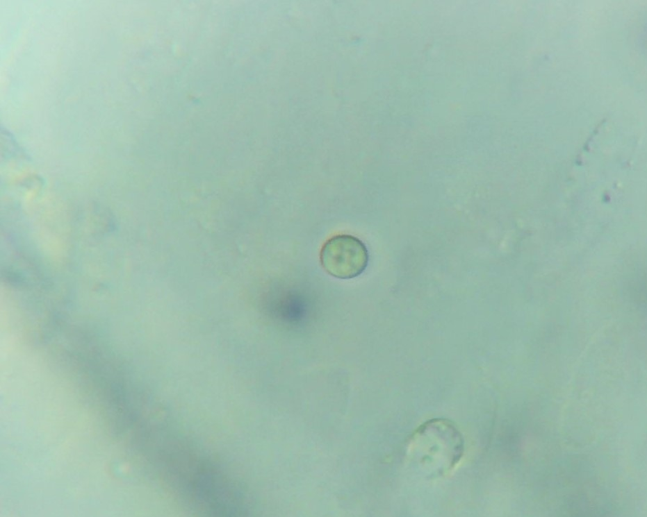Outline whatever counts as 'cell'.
Wrapping results in <instances>:
<instances>
[{
	"label": "cell",
	"instance_id": "6da1fadb",
	"mask_svg": "<svg viewBox=\"0 0 647 517\" xmlns=\"http://www.w3.org/2000/svg\"><path fill=\"white\" fill-rule=\"evenodd\" d=\"M464 452L461 433L452 421L444 418L430 419L420 425L407 446L413 463L430 477H440L452 471Z\"/></svg>",
	"mask_w": 647,
	"mask_h": 517
},
{
	"label": "cell",
	"instance_id": "7a4b0ae2",
	"mask_svg": "<svg viewBox=\"0 0 647 517\" xmlns=\"http://www.w3.org/2000/svg\"><path fill=\"white\" fill-rule=\"evenodd\" d=\"M323 269L339 279H351L361 275L368 262L365 244L357 237L346 234L327 239L320 253Z\"/></svg>",
	"mask_w": 647,
	"mask_h": 517
}]
</instances>
